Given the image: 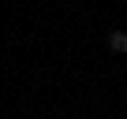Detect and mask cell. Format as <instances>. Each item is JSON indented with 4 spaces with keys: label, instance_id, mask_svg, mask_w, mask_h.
<instances>
[{
    "label": "cell",
    "instance_id": "obj_1",
    "mask_svg": "<svg viewBox=\"0 0 127 119\" xmlns=\"http://www.w3.org/2000/svg\"><path fill=\"white\" fill-rule=\"evenodd\" d=\"M108 52L127 56V30H112V34H108Z\"/></svg>",
    "mask_w": 127,
    "mask_h": 119
}]
</instances>
